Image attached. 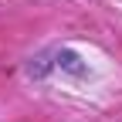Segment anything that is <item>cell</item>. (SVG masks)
Segmentation results:
<instances>
[]
</instances>
